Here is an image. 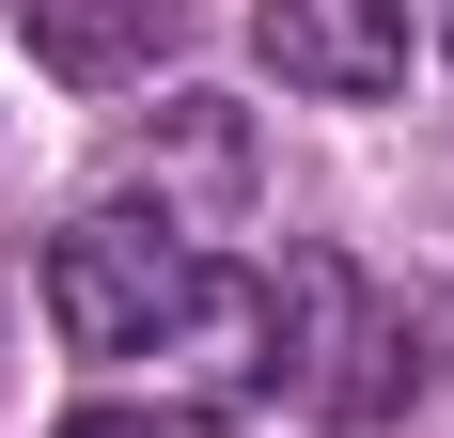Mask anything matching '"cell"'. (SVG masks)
<instances>
[{
  "instance_id": "obj_5",
  "label": "cell",
  "mask_w": 454,
  "mask_h": 438,
  "mask_svg": "<svg viewBox=\"0 0 454 438\" xmlns=\"http://www.w3.org/2000/svg\"><path fill=\"white\" fill-rule=\"evenodd\" d=\"M126 204L173 219L188 251H204V219L251 204V110H235V94H173V110L141 126V157H126Z\"/></svg>"
},
{
  "instance_id": "obj_8",
  "label": "cell",
  "mask_w": 454,
  "mask_h": 438,
  "mask_svg": "<svg viewBox=\"0 0 454 438\" xmlns=\"http://www.w3.org/2000/svg\"><path fill=\"white\" fill-rule=\"evenodd\" d=\"M439 32H454V0H439Z\"/></svg>"
},
{
  "instance_id": "obj_3",
  "label": "cell",
  "mask_w": 454,
  "mask_h": 438,
  "mask_svg": "<svg viewBox=\"0 0 454 438\" xmlns=\"http://www.w3.org/2000/svg\"><path fill=\"white\" fill-rule=\"evenodd\" d=\"M141 376H157V423H251V407H282V313H267V266H204V282H188V313L141 345Z\"/></svg>"
},
{
  "instance_id": "obj_6",
  "label": "cell",
  "mask_w": 454,
  "mask_h": 438,
  "mask_svg": "<svg viewBox=\"0 0 454 438\" xmlns=\"http://www.w3.org/2000/svg\"><path fill=\"white\" fill-rule=\"evenodd\" d=\"M16 32H32V63H47L63 94H126V79L173 63L188 0H16Z\"/></svg>"
},
{
  "instance_id": "obj_4",
  "label": "cell",
  "mask_w": 454,
  "mask_h": 438,
  "mask_svg": "<svg viewBox=\"0 0 454 438\" xmlns=\"http://www.w3.org/2000/svg\"><path fill=\"white\" fill-rule=\"evenodd\" d=\"M251 47H267L282 94L376 110V94L408 79V0H251Z\"/></svg>"
},
{
  "instance_id": "obj_2",
  "label": "cell",
  "mask_w": 454,
  "mask_h": 438,
  "mask_svg": "<svg viewBox=\"0 0 454 438\" xmlns=\"http://www.w3.org/2000/svg\"><path fill=\"white\" fill-rule=\"evenodd\" d=\"M188 282H204V251L173 219H141V204H79L47 235V329H63V360H141L188 313Z\"/></svg>"
},
{
  "instance_id": "obj_1",
  "label": "cell",
  "mask_w": 454,
  "mask_h": 438,
  "mask_svg": "<svg viewBox=\"0 0 454 438\" xmlns=\"http://www.w3.org/2000/svg\"><path fill=\"white\" fill-rule=\"evenodd\" d=\"M267 313H282V407H314V423H345V438H361V423H392V407L423 392L408 313L376 298L345 251H314V235L267 266Z\"/></svg>"
},
{
  "instance_id": "obj_7",
  "label": "cell",
  "mask_w": 454,
  "mask_h": 438,
  "mask_svg": "<svg viewBox=\"0 0 454 438\" xmlns=\"http://www.w3.org/2000/svg\"><path fill=\"white\" fill-rule=\"evenodd\" d=\"M47 438H188V423H157V407H63Z\"/></svg>"
}]
</instances>
